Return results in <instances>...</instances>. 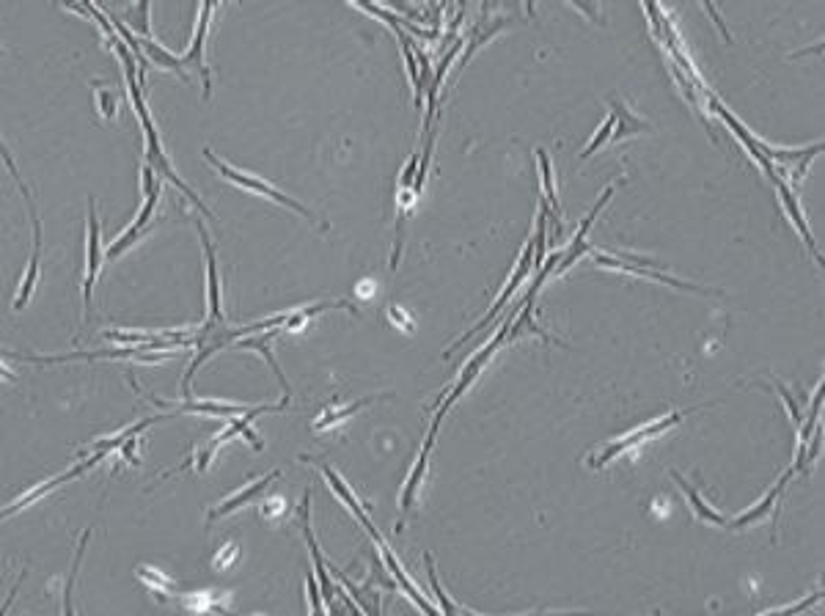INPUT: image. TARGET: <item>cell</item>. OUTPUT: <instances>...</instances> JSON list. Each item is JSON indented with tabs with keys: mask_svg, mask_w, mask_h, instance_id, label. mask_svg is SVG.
Masks as SVG:
<instances>
[{
	"mask_svg": "<svg viewBox=\"0 0 825 616\" xmlns=\"http://www.w3.org/2000/svg\"><path fill=\"white\" fill-rule=\"evenodd\" d=\"M204 160L210 162L212 168H218V171H221V177H226L229 182H234V185H239V187H246V190H254V193H259V196H264V198H270V201H275V204H284V207H289L292 212L303 215L305 221L317 223V218H314V212H312V210L303 207V204H297L295 198H289L287 193L275 190V187H272V185H267L264 179H256V177H251V174H243V171L231 168L229 162H223L221 157H215L210 149H204Z\"/></svg>",
	"mask_w": 825,
	"mask_h": 616,
	"instance_id": "3",
	"label": "cell"
},
{
	"mask_svg": "<svg viewBox=\"0 0 825 616\" xmlns=\"http://www.w3.org/2000/svg\"><path fill=\"white\" fill-rule=\"evenodd\" d=\"M198 234H201V243H204V256H206V325L204 330H212L221 320H223V312H221V276H218V262H215V248H212V239L206 234L204 223H198Z\"/></svg>",
	"mask_w": 825,
	"mask_h": 616,
	"instance_id": "7",
	"label": "cell"
},
{
	"mask_svg": "<svg viewBox=\"0 0 825 616\" xmlns=\"http://www.w3.org/2000/svg\"><path fill=\"white\" fill-rule=\"evenodd\" d=\"M105 454H108V452H96V454H94L91 460H86V462H75L72 468H69V470H63L61 476H55V479H50V482H45L42 487H33L30 493H25L22 498H17V501H14L12 506H6V509H4V518H12L14 512H20V509L30 506V504L37 501V498H42V495H47L50 490H55L58 485L69 482V479H78L80 473H86L88 468H94L96 462H102V460H105Z\"/></svg>",
	"mask_w": 825,
	"mask_h": 616,
	"instance_id": "13",
	"label": "cell"
},
{
	"mask_svg": "<svg viewBox=\"0 0 825 616\" xmlns=\"http://www.w3.org/2000/svg\"><path fill=\"white\" fill-rule=\"evenodd\" d=\"M138 578H144L146 584L157 592V597L162 600V592H174L177 587H174V580H168V578H162L157 570H152V567H138Z\"/></svg>",
	"mask_w": 825,
	"mask_h": 616,
	"instance_id": "32",
	"label": "cell"
},
{
	"mask_svg": "<svg viewBox=\"0 0 825 616\" xmlns=\"http://www.w3.org/2000/svg\"><path fill=\"white\" fill-rule=\"evenodd\" d=\"M308 501H312V495H303V504H300V518H303V537H305V542H308V551H312V559H314V567H317V575H320V589H322V597H325V603L330 605L333 603V584H330V578H328V567H325V559H322V554H320V547H317V539H314V534H312V523H308Z\"/></svg>",
	"mask_w": 825,
	"mask_h": 616,
	"instance_id": "18",
	"label": "cell"
},
{
	"mask_svg": "<svg viewBox=\"0 0 825 616\" xmlns=\"http://www.w3.org/2000/svg\"><path fill=\"white\" fill-rule=\"evenodd\" d=\"M613 127H616V116L611 113V116H608V119H605V121L600 124V129L595 132V138H592V141H589L587 146H583V152H580V160L592 157V154H595V152H597V149H600V146L605 144V141H611V135H613Z\"/></svg>",
	"mask_w": 825,
	"mask_h": 616,
	"instance_id": "29",
	"label": "cell"
},
{
	"mask_svg": "<svg viewBox=\"0 0 825 616\" xmlns=\"http://www.w3.org/2000/svg\"><path fill=\"white\" fill-rule=\"evenodd\" d=\"M149 402L171 410L174 416H182V413H198V416H215V419H234V416H243L248 413L246 404H229V402H193V399H182V402H165L160 396H152L146 394Z\"/></svg>",
	"mask_w": 825,
	"mask_h": 616,
	"instance_id": "9",
	"label": "cell"
},
{
	"mask_svg": "<svg viewBox=\"0 0 825 616\" xmlns=\"http://www.w3.org/2000/svg\"><path fill=\"white\" fill-rule=\"evenodd\" d=\"M595 264L597 267H608V270H619V272H630V276H641V279H649V281H661V284H669V287H677V289H685V292H707L696 284H688V281H679V279H671L661 270H652L646 264L652 262H628L625 256H616V254H608V251H600L595 248Z\"/></svg>",
	"mask_w": 825,
	"mask_h": 616,
	"instance_id": "6",
	"label": "cell"
},
{
	"mask_svg": "<svg viewBox=\"0 0 825 616\" xmlns=\"http://www.w3.org/2000/svg\"><path fill=\"white\" fill-rule=\"evenodd\" d=\"M424 564H427V572H429V584H432V592L438 595V611H443V613H457L460 608L443 595V589H440V580H438V575H435V564H432V556L429 554H424Z\"/></svg>",
	"mask_w": 825,
	"mask_h": 616,
	"instance_id": "31",
	"label": "cell"
},
{
	"mask_svg": "<svg viewBox=\"0 0 825 616\" xmlns=\"http://www.w3.org/2000/svg\"><path fill=\"white\" fill-rule=\"evenodd\" d=\"M820 597H822V592H817V595H812V597H804V600H798V603H793V605L771 608V613H798V611H806V608H812L814 603H820Z\"/></svg>",
	"mask_w": 825,
	"mask_h": 616,
	"instance_id": "34",
	"label": "cell"
},
{
	"mask_svg": "<svg viewBox=\"0 0 825 616\" xmlns=\"http://www.w3.org/2000/svg\"><path fill=\"white\" fill-rule=\"evenodd\" d=\"M88 537H91V529H86V534H83V539H80V545H78L75 562H72V572H69V578H66V589H63V597H66L63 611H66V613H72V611H75V605H72V587H75L78 567H80V559H83V551H86V542H88Z\"/></svg>",
	"mask_w": 825,
	"mask_h": 616,
	"instance_id": "27",
	"label": "cell"
},
{
	"mask_svg": "<svg viewBox=\"0 0 825 616\" xmlns=\"http://www.w3.org/2000/svg\"><path fill=\"white\" fill-rule=\"evenodd\" d=\"M94 99H96V111L102 119L113 121L116 119V111H119V96L113 88H102L99 83H94Z\"/></svg>",
	"mask_w": 825,
	"mask_h": 616,
	"instance_id": "26",
	"label": "cell"
},
{
	"mask_svg": "<svg viewBox=\"0 0 825 616\" xmlns=\"http://www.w3.org/2000/svg\"><path fill=\"white\" fill-rule=\"evenodd\" d=\"M531 270H534V239H529V243H526V251H523V256H521V264L514 267V272H512V276H509V281H506V289H504V292L498 295V300H496V303L490 305V312L485 314V320H481V322H479V325H476L473 330H468V333H465V336H462V338L457 341L454 347H449V350H446V353H443V358H452L457 347H462L465 341H471V338H473L476 333H481V330H485V328H488V325H490V322H493V320H496V317H498V314L504 312V305H506V303H509V300L514 297V292H518V287H521V284L526 281V276H529Z\"/></svg>",
	"mask_w": 825,
	"mask_h": 616,
	"instance_id": "4",
	"label": "cell"
},
{
	"mask_svg": "<svg viewBox=\"0 0 825 616\" xmlns=\"http://www.w3.org/2000/svg\"><path fill=\"white\" fill-rule=\"evenodd\" d=\"M4 160H6V165H9V171H12V177H14V182H17V187H20L25 204H28V212H30V221H33V254H30V259H28V267H25V272H22L20 289H17V297H14V312H22V308L28 305V300H30V295H33V287H37V279H39L42 223H39V215H37V204H33V196H30V190L25 187V182L20 179V174H17V168H14V162H12V154H9L6 146H4Z\"/></svg>",
	"mask_w": 825,
	"mask_h": 616,
	"instance_id": "1",
	"label": "cell"
},
{
	"mask_svg": "<svg viewBox=\"0 0 825 616\" xmlns=\"http://www.w3.org/2000/svg\"><path fill=\"white\" fill-rule=\"evenodd\" d=\"M438 429H440V419H435V421H432L429 435H427L424 446H421V454H419V460H416V468H412V473L407 476V482H404V487H402V498H399V523H396V531H402V529H404V518L410 515L412 501H416V495H419V487H421V482H424L427 460H429V452H432V443H435Z\"/></svg>",
	"mask_w": 825,
	"mask_h": 616,
	"instance_id": "8",
	"label": "cell"
},
{
	"mask_svg": "<svg viewBox=\"0 0 825 616\" xmlns=\"http://www.w3.org/2000/svg\"><path fill=\"white\" fill-rule=\"evenodd\" d=\"M388 394H380V396H363V399H358V402H353V404H347V407H328L325 413L314 421V429H328V427H336V424H341L344 419H350V416H355L358 410H363L366 404H371L374 399H386Z\"/></svg>",
	"mask_w": 825,
	"mask_h": 616,
	"instance_id": "24",
	"label": "cell"
},
{
	"mask_svg": "<svg viewBox=\"0 0 825 616\" xmlns=\"http://www.w3.org/2000/svg\"><path fill=\"white\" fill-rule=\"evenodd\" d=\"M776 391L781 394V399H784V404H787V410H789V416H793V421H796V424H801V421H804V416H801V407H798L796 396L789 394V391H787L779 380H776Z\"/></svg>",
	"mask_w": 825,
	"mask_h": 616,
	"instance_id": "35",
	"label": "cell"
},
{
	"mask_svg": "<svg viewBox=\"0 0 825 616\" xmlns=\"http://www.w3.org/2000/svg\"><path fill=\"white\" fill-rule=\"evenodd\" d=\"M773 185H776V190H779V198H781V204H784V210H787L789 221H793V226H796V229L801 231V237L806 239V246H809V251L814 254L817 264H822L820 248H817L814 237H812V231H809V223H806V218H804V210H801V204H798V198H796L793 187H789L781 177H776V179H773Z\"/></svg>",
	"mask_w": 825,
	"mask_h": 616,
	"instance_id": "16",
	"label": "cell"
},
{
	"mask_svg": "<svg viewBox=\"0 0 825 616\" xmlns=\"http://www.w3.org/2000/svg\"><path fill=\"white\" fill-rule=\"evenodd\" d=\"M419 160L421 154H412L402 174H399V190H396V234H394V254H391V272L396 270L399 264V256H402V246H404V223H407V215L412 210V201H416V174H419Z\"/></svg>",
	"mask_w": 825,
	"mask_h": 616,
	"instance_id": "5",
	"label": "cell"
},
{
	"mask_svg": "<svg viewBox=\"0 0 825 616\" xmlns=\"http://www.w3.org/2000/svg\"><path fill=\"white\" fill-rule=\"evenodd\" d=\"M149 229H152V226H149ZM149 229H132V226H129L121 237H116V243L105 251V259H116V256H121V254H124L127 248H132V246L138 243V239H141Z\"/></svg>",
	"mask_w": 825,
	"mask_h": 616,
	"instance_id": "30",
	"label": "cell"
},
{
	"mask_svg": "<svg viewBox=\"0 0 825 616\" xmlns=\"http://www.w3.org/2000/svg\"><path fill=\"white\" fill-rule=\"evenodd\" d=\"M704 12H707V14H712V20H715V25L721 28V33H724V39H727V42H732V33L727 30V25H724V20H721V17H718V9H715L712 4H704Z\"/></svg>",
	"mask_w": 825,
	"mask_h": 616,
	"instance_id": "36",
	"label": "cell"
},
{
	"mask_svg": "<svg viewBox=\"0 0 825 616\" xmlns=\"http://www.w3.org/2000/svg\"><path fill=\"white\" fill-rule=\"evenodd\" d=\"M141 42V47H144V53L157 63V66H162V70H174L185 83H190V78L185 75V58H177V55H171V53H165L152 37H146V39H138Z\"/></svg>",
	"mask_w": 825,
	"mask_h": 616,
	"instance_id": "25",
	"label": "cell"
},
{
	"mask_svg": "<svg viewBox=\"0 0 825 616\" xmlns=\"http://www.w3.org/2000/svg\"><path fill=\"white\" fill-rule=\"evenodd\" d=\"M127 28H135L138 30V39H146L152 37V28H149V4H138L132 9H127Z\"/></svg>",
	"mask_w": 825,
	"mask_h": 616,
	"instance_id": "28",
	"label": "cell"
},
{
	"mask_svg": "<svg viewBox=\"0 0 825 616\" xmlns=\"http://www.w3.org/2000/svg\"><path fill=\"white\" fill-rule=\"evenodd\" d=\"M793 473H796L793 468H789L787 473H781V479H779V482L773 485V490H768V493H765V498H762V501H756L754 506H748V509L743 512V515H738L735 520H727V526L738 531V529H748L751 523H760V520L768 515V512H771V509H776V504L781 501V493H784V487H787L789 479H793Z\"/></svg>",
	"mask_w": 825,
	"mask_h": 616,
	"instance_id": "15",
	"label": "cell"
},
{
	"mask_svg": "<svg viewBox=\"0 0 825 616\" xmlns=\"http://www.w3.org/2000/svg\"><path fill=\"white\" fill-rule=\"evenodd\" d=\"M613 190H616V187H613V185H608V187L603 190V196L597 198V204H595V210H592V212H589L587 218H583V223H580V229L575 231V237H572V243H570V251H567V254L562 256V262H559V264L554 267V276H564V272H567V270H570V267H572V264H575V262H578V259H580L583 254H589V251H592V248L587 246V234H589V229H592V223H595V218L600 215V210L605 207V201H608V198L613 196Z\"/></svg>",
	"mask_w": 825,
	"mask_h": 616,
	"instance_id": "11",
	"label": "cell"
},
{
	"mask_svg": "<svg viewBox=\"0 0 825 616\" xmlns=\"http://www.w3.org/2000/svg\"><path fill=\"white\" fill-rule=\"evenodd\" d=\"M279 333H284L281 328H270L264 336H259V338H237V347H248V350H259L262 355H264V361L270 363V369L275 371V378L281 380V386H284V391L289 394V383H287V378L281 374V366H279V361H275V355L270 353V341L279 336Z\"/></svg>",
	"mask_w": 825,
	"mask_h": 616,
	"instance_id": "23",
	"label": "cell"
},
{
	"mask_svg": "<svg viewBox=\"0 0 825 616\" xmlns=\"http://www.w3.org/2000/svg\"><path fill=\"white\" fill-rule=\"evenodd\" d=\"M215 6L212 4H204L201 6V14H198V25H196V37H193V45L185 55V66H196L201 72V80H204V99H210L212 94V78H210V66L204 61V42H206V28H210V17H212Z\"/></svg>",
	"mask_w": 825,
	"mask_h": 616,
	"instance_id": "12",
	"label": "cell"
},
{
	"mask_svg": "<svg viewBox=\"0 0 825 616\" xmlns=\"http://www.w3.org/2000/svg\"><path fill=\"white\" fill-rule=\"evenodd\" d=\"M305 589H308V603H312V611H314V613H322L328 603H325V597H322V589H320V584H317L314 575L305 578Z\"/></svg>",
	"mask_w": 825,
	"mask_h": 616,
	"instance_id": "33",
	"label": "cell"
},
{
	"mask_svg": "<svg viewBox=\"0 0 825 616\" xmlns=\"http://www.w3.org/2000/svg\"><path fill=\"white\" fill-rule=\"evenodd\" d=\"M281 473L279 470H270V473H264L262 479H256V482H251V485H246L239 493H234V495H229L226 501H221L215 509H210V515H206V520H218V518H223V515H231L234 509H239V506H246L248 501H254L259 493H264L267 490V485H272L275 479H279Z\"/></svg>",
	"mask_w": 825,
	"mask_h": 616,
	"instance_id": "17",
	"label": "cell"
},
{
	"mask_svg": "<svg viewBox=\"0 0 825 616\" xmlns=\"http://www.w3.org/2000/svg\"><path fill=\"white\" fill-rule=\"evenodd\" d=\"M317 465H320V470L325 473V479H328V482H330V490H333V493H336V495L341 498V504H347V509H350L353 515H355V518L361 520V526H363V529L369 531V537H371V539L377 542V547H380V551H386V547H388V545H383L386 539H383L380 534H377L374 523L369 520V515H366V512H363V504H361V501H358V498L353 495V490H350L347 485L341 482V476H338V473H336V470H333L330 465H325V462H317Z\"/></svg>",
	"mask_w": 825,
	"mask_h": 616,
	"instance_id": "14",
	"label": "cell"
},
{
	"mask_svg": "<svg viewBox=\"0 0 825 616\" xmlns=\"http://www.w3.org/2000/svg\"><path fill=\"white\" fill-rule=\"evenodd\" d=\"M694 410H699V407L674 410V413H669V416H663V419H658V421H652V424L638 427L636 432H628V435H622V437H616L613 443H608V446H603L597 454H592V457H589V465H592V468H603V465H608L613 457H619L622 452H628V449H633V446H641L644 440H652V437H658L661 432L671 429V427H674V424H679L685 416H691Z\"/></svg>",
	"mask_w": 825,
	"mask_h": 616,
	"instance_id": "2",
	"label": "cell"
},
{
	"mask_svg": "<svg viewBox=\"0 0 825 616\" xmlns=\"http://www.w3.org/2000/svg\"><path fill=\"white\" fill-rule=\"evenodd\" d=\"M102 267V246H99V218L96 201L88 198V239H86V279H83V305H91V292Z\"/></svg>",
	"mask_w": 825,
	"mask_h": 616,
	"instance_id": "10",
	"label": "cell"
},
{
	"mask_svg": "<svg viewBox=\"0 0 825 616\" xmlns=\"http://www.w3.org/2000/svg\"><path fill=\"white\" fill-rule=\"evenodd\" d=\"M671 479L679 485V490L685 493V498H688V504H691V509H694V515L699 518V520H704V523H712V526H727V518L721 515V512H715L696 490H694V485L691 482H685L682 479V473H677V470H671Z\"/></svg>",
	"mask_w": 825,
	"mask_h": 616,
	"instance_id": "21",
	"label": "cell"
},
{
	"mask_svg": "<svg viewBox=\"0 0 825 616\" xmlns=\"http://www.w3.org/2000/svg\"><path fill=\"white\" fill-rule=\"evenodd\" d=\"M537 162H539V179H542V187H545V204L550 207V215H554V226L556 231L564 229L562 223V204H559V193H556V182H554V165H550V157L545 149H537Z\"/></svg>",
	"mask_w": 825,
	"mask_h": 616,
	"instance_id": "19",
	"label": "cell"
},
{
	"mask_svg": "<svg viewBox=\"0 0 825 616\" xmlns=\"http://www.w3.org/2000/svg\"><path fill=\"white\" fill-rule=\"evenodd\" d=\"M611 113L616 116V127H613V135L611 141H622V138H630V135H638V132H649L652 124L644 121L641 116H636L622 99H611Z\"/></svg>",
	"mask_w": 825,
	"mask_h": 616,
	"instance_id": "20",
	"label": "cell"
},
{
	"mask_svg": "<svg viewBox=\"0 0 825 616\" xmlns=\"http://www.w3.org/2000/svg\"><path fill=\"white\" fill-rule=\"evenodd\" d=\"M509 22H512V17H498V20H493V22H485V20H481V22L473 28L471 39L465 42L468 47H465V53H462V58H460V66H457V70H462V66L471 61V55L476 53V47H481L485 42H490V39L496 37V33H498L501 28H506Z\"/></svg>",
	"mask_w": 825,
	"mask_h": 616,
	"instance_id": "22",
	"label": "cell"
}]
</instances>
